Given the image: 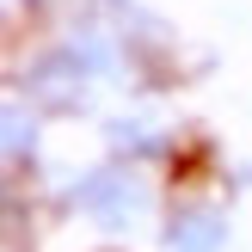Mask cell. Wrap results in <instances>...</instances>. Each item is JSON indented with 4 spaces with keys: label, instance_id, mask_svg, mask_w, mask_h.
<instances>
[{
    "label": "cell",
    "instance_id": "6da1fadb",
    "mask_svg": "<svg viewBox=\"0 0 252 252\" xmlns=\"http://www.w3.org/2000/svg\"><path fill=\"white\" fill-rule=\"evenodd\" d=\"M80 209L98 228H129L148 209V185L135 179V172H123V166H105V172H93V179L80 185Z\"/></svg>",
    "mask_w": 252,
    "mask_h": 252
},
{
    "label": "cell",
    "instance_id": "7a4b0ae2",
    "mask_svg": "<svg viewBox=\"0 0 252 252\" xmlns=\"http://www.w3.org/2000/svg\"><path fill=\"white\" fill-rule=\"evenodd\" d=\"M221 240H228V228H221L216 209H179L172 228H166L172 252H221Z\"/></svg>",
    "mask_w": 252,
    "mask_h": 252
},
{
    "label": "cell",
    "instance_id": "3957f363",
    "mask_svg": "<svg viewBox=\"0 0 252 252\" xmlns=\"http://www.w3.org/2000/svg\"><path fill=\"white\" fill-rule=\"evenodd\" d=\"M111 148H135V154H148V148H160L154 142V129H148V123H129V117H117V123H111Z\"/></svg>",
    "mask_w": 252,
    "mask_h": 252
},
{
    "label": "cell",
    "instance_id": "277c9868",
    "mask_svg": "<svg viewBox=\"0 0 252 252\" xmlns=\"http://www.w3.org/2000/svg\"><path fill=\"white\" fill-rule=\"evenodd\" d=\"M6 154L25 160V105H6Z\"/></svg>",
    "mask_w": 252,
    "mask_h": 252
}]
</instances>
